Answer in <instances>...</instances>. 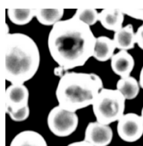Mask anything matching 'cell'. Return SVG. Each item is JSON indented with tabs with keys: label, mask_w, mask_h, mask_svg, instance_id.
I'll use <instances>...</instances> for the list:
<instances>
[{
	"label": "cell",
	"mask_w": 143,
	"mask_h": 146,
	"mask_svg": "<svg viewBox=\"0 0 143 146\" xmlns=\"http://www.w3.org/2000/svg\"><path fill=\"white\" fill-rule=\"evenodd\" d=\"M124 16L121 9H104L99 13L98 21L105 29L115 32L122 27Z\"/></svg>",
	"instance_id": "30bf717a"
},
{
	"label": "cell",
	"mask_w": 143,
	"mask_h": 146,
	"mask_svg": "<svg viewBox=\"0 0 143 146\" xmlns=\"http://www.w3.org/2000/svg\"><path fill=\"white\" fill-rule=\"evenodd\" d=\"M123 14L137 20L143 21V9H121Z\"/></svg>",
	"instance_id": "ac0fdd59"
},
{
	"label": "cell",
	"mask_w": 143,
	"mask_h": 146,
	"mask_svg": "<svg viewBox=\"0 0 143 146\" xmlns=\"http://www.w3.org/2000/svg\"><path fill=\"white\" fill-rule=\"evenodd\" d=\"M140 86L139 82L133 76L121 77L116 84V88L126 100H132L139 94Z\"/></svg>",
	"instance_id": "5bb4252c"
},
{
	"label": "cell",
	"mask_w": 143,
	"mask_h": 146,
	"mask_svg": "<svg viewBox=\"0 0 143 146\" xmlns=\"http://www.w3.org/2000/svg\"><path fill=\"white\" fill-rule=\"evenodd\" d=\"M117 132L120 138L127 142H135L143 135V119L135 113L124 114L118 121Z\"/></svg>",
	"instance_id": "52a82bcc"
},
{
	"label": "cell",
	"mask_w": 143,
	"mask_h": 146,
	"mask_svg": "<svg viewBox=\"0 0 143 146\" xmlns=\"http://www.w3.org/2000/svg\"><path fill=\"white\" fill-rule=\"evenodd\" d=\"M113 40L106 36L96 38L93 57L100 62L111 59L116 49Z\"/></svg>",
	"instance_id": "7c38bea8"
},
{
	"label": "cell",
	"mask_w": 143,
	"mask_h": 146,
	"mask_svg": "<svg viewBox=\"0 0 143 146\" xmlns=\"http://www.w3.org/2000/svg\"><path fill=\"white\" fill-rule=\"evenodd\" d=\"M113 133L109 125L97 121L91 122L84 132V140L93 146H107L112 141Z\"/></svg>",
	"instance_id": "ba28073f"
},
{
	"label": "cell",
	"mask_w": 143,
	"mask_h": 146,
	"mask_svg": "<svg viewBox=\"0 0 143 146\" xmlns=\"http://www.w3.org/2000/svg\"><path fill=\"white\" fill-rule=\"evenodd\" d=\"M9 146H48L44 137L38 132L23 131L17 134Z\"/></svg>",
	"instance_id": "4fadbf2b"
},
{
	"label": "cell",
	"mask_w": 143,
	"mask_h": 146,
	"mask_svg": "<svg viewBox=\"0 0 143 146\" xmlns=\"http://www.w3.org/2000/svg\"><path fill=\"white\" fill-rule=\"evenodd\" d=\"M111 65L115 74L121 77L129 76L135 66V60L126 50H120L111 58Z\"/></svg>",
	"instance_id": "9c48e42d"
},
{
	"label": "cell",
	"mask_w": 143,
	"mask_h": 146,
	"mask_svg": "<svg viewBox=\"0 0 143 146\" xmlns=\"http://www.w3.org/2000/svg\"><path fill=\"white\" fill-rule=\"evenodd\" d=\"M79 121L75 112L67 110L59 105L53 108L47 117V124L50 130L59 137L72 135L77 129Z\"/></svg>",
	"instance_id": "8992f818"
},
{
	"label": "cell",
	"mask_w": 143,
	"mask_h": 146,
	"mask_svg": "<svg viewBox=\"0 0 143 146\" xmlns=\"http://www.w3.org/2000/svg\"><path fill=\"white\" fill-rule=\"evenodd\" d=\"M126 100L117 89H102L92 105L97 121L109 125L118 121L124 114Z\"/></svg>",
	"instance_id": "277c9868"
},
{
	"label": "cell",
	"mask_w": 143,
	"mask_h": 146,
	"mask_svg": "<svg viewBox=\"0 0 143 146\" xmlns=\"http://www.w3.org/2000/svg\"><path fill=\"white\" fill-rule=\"evenodd\" d=\"M7 15L11 22L17 25L30 23L35 16V9H9Z\"/></svg>",
	"instance_id": "2e32d148"
},
{
	"label": "cell",
	"mask_w": 143,
	"mask_h": 146,
	"mask_svg": "<svg viewBox=\"0 0 143 146\" xmlns=\"http://www.w3.org/2000/svg\"><path fill=\"white\" fill-rule=\"evenodd\" d=\"M113 40L116 48L120 50L127 51L134 49L136 39L133 26L128 24L115 32Z\"/></svg>",
	"instance_id": "8fae6325"
},
{
	"label": "cell",
	"mask_w": 143,
	"mask_h": 146,
	"mask_svg": "<svg viewBox=\"0 0 143 146\" xmlns=\"http://www.w3.org/2000/svg\"><path fill=\"white\" fill-rule=\"evenodd\" d=\"M6 80L11 84H24L38 72L40 55L31 37L21 33H7L4 39Z\"/></svg>",
	"instance_id": "7a4b0ae2"
},
{
	"label": "cell",
	"mask_w": 143,
	"mask_h": 146,
	"mask_svg": "<svg viewBox=\"0 0 143 146\" xmlns=\"http://www.w3.org/2000/svg\"><path fill=\"white\" fill-rule=\"evenodd\" d=\"M136 43L143 50V23L138 28L136 33Z\"/></svg>",
	"instance_id": "d6986e66"
},
{
	"label": "cell",
	"mask_w": 143,
	"mask_h": 146,
	"mask_svg": "<svg viewBox=\"0 0 143 146\" xmlns=\"http://www.w3.org/2000/svg\"><path fill=\"white\" fill-rule=\"evenodd\" d=\"M139 83L140 87L143 90V66L141 69L139 75Z\"/></svg>",
	"instance_id": "7402d4cb"
},
{
	"label": "cell",
	"mask_w": 143,
	"mask_h": 146,
	"mask_svg": "<svg viewBox=\"0 0 143 146\" xmlns=\"http://www.w3.org/2000/svg\"><path fill=\"white\" fill-rule=\"evenodd\" d=\"M103 88V81L97 74L66 72L60 77L56 98L58 105L75 112L92 105Z\"/></svg>",
	"instance_id": "3957f363"
},
{
	"label": "cell",
	"mask_w": 143,
	"mask_h": 146,
	"mask_svg": "<svg viewBox=\"0 0 143 146\" xmlns=\"http://www.w3.org/2000/svg\"><path fill=\"white\" fill-rule=\"evenodd\" d=\"M73 17L90 27L94 25L98 21L99 13L95 9H79L76 10Z\"/></svg>",
	"instance_id": "e0dca14e"
},
{
	"label": "cell",
	"mask_w": 143,
	"mask_h": 146,
	"mask_svg": "<svg viewBox=\"0 0 143 146\" xmlns=\"http://www.w3.org/2000/svg\"><path fill=\"white\" fill-rule=\"evenodd\" d=\"M64 14V9H35V16L43 25H54L60 21Z\"/></svg>",
	"instance_id": "9a60e30c"
},
{
	"label": "cell",
	"mask_w": 143,
	"mask_h": 146,
	"mask_svg": "<svg viewBox=\"0 0 143 146\" xmlns=\"http://www.w3.org/2000/svg\"><path fill=\"white\" fill-rule=\"evenodd\" d=\"M65 73L64 70L60 67L58 66L55 68L54 69V74L56 76L61 77Z\"/></svg>",
	"instance_id": "44dd1931"
},
{
	"label": "cell",
	"mask_w": 143,
	"mask_h": 146,
	"mask_svg": "<svg viewBox=\"0 0 143 146\" xmlns=\"http://www.w3.org/2000/svg\"><path fill=\"white\" fill-rule=\"evenodd\" d=\"M67 146H93L86 141H80L70 143Z\"/></svg>",
	"instance_id": "ffe728a7"
},
{
	"label": "cell",
	"mask_w": 143,
	"mask_h": 146,
	"mask_svg": "<svg viewBox=\"0 0 143 146\" xmlns=\"http://www.w3.org/2000/svg\"><path fill=\"white\" fill-rule=\"evenodd\" d=\"M96 40L89 26L72 17L53 26L48 47L54 61L66 72L84 65L93 56Z\"/></svg>",
	"instance_id": "6da1fadb"
},
{
	"label": "cell",
	"mask_w": 143,
	"mask_h": 146,
	"mask_svg": "<svg viewBox=\"0 0 143 146\" xmlns=\"http://www.w3.org/2000/svg\"><path fill=\"white\" fill-rule=\"evenodd\" d=\"M29 90L24 84H11L6 90V112L15 122L25 121L30 115Z\"/></svg>",
	"instance_id": "5b68a950"
},
{
	"label": "cell",
	"mask_w": 143,
	"mask_h": 146,
	"mask_svg": "<svg viewBox=\"0 0 143 146\" xmlns=\"http://www.w3.org/2000/svg\"><path fill=\"white\" fill-rule=\"evenodd\" d=\"M141 116L142 117L143 119V107L142 108V111H141Z\"/></svg>",
	"instance_id": "603a6c76"
}]
</instances>
